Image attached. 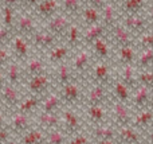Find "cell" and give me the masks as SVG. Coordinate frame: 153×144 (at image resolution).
<instances>
[{"label":"cell","instance_id":"1","mask_svg":"<svg viewBox=\"0 0 153 144\" xmlns=\"http://www.w3.org/2000/svg\"><path fill=\"white\" fill-rule=\"evenodd\" d=\"M51 20L48 22V31L54 35V37H61L65 35L70 24L73 23L71 15H66V13H59V15H54L50 18Z\"/></svg>","mask_w":153,"mask_h":144},{"label":"cell","instance_id":"2","mask_svg":"<svg viewBox=\"0 0 153 144\" xmlns=\"http://www.w3.org/2000/svg\"><path fill=\"white\" fill-rule=\"evenodd\" d=\"M13 26H16L18 31L20 32L22 35H27V37H31V35L36 31V22L27 12H20L18 16L15 15Z\"/></svg>","mask_w":153,"mask_h":144},{"label":"cell","instance_id":"3","mask_svg":"<svg viewBox=\"0 0 153 144\" xmlns=\"http://www.w3.org/2000/svg\"><path fill=\"white\" fill-rule=\"evenodd\" d=\"M111 38L118 47L133 45V35L125 26H120V24L111 26Z\"/></svg>","mask_w":153,"mask_h":144},{"label":"cell","instance_id":"4","mask_svg":"<svg viewBox=\"0 0 153 144\" xmlns=\"http://www.w3.org/2000/svg\"><path fill=\"white\" fill-rule=\"evenodd\" d=\"M59 5H61L59 0H42L35 7H36V12L39 15V18L50 19L59 10Z\"/></svg>","mask_w":153,"mask_h":144},{"label":"cell","instance_id":"5","mask_svg":"<svg viewBox=\"0 0 153 144\" xmlns=\"http://www.w3.org/2000/svg\"><path fill=\"white\" fill-rule=\"evenodd\" d=\"M48 86H50V77L47 74H38V75H32L31 80H30L28 88L31 90L32 94H36L40 96L45 92H47Z\"/></svg>","mask_w":153,"mask_h":144},{"label":"cell","instance_id":"6","mask_svg":"<svg viewBox=\"0 0 153 144\" xmlns=\"http://www.w3.org/2000/svg\"><path fill=\"white\" fill-rule=\"evenodd\" d=\"M125 27L129 30L130 32H137V34H141V32L146 31L149 26V22L146 20L145 18L137 15H128L125 18Z\"/></svg>","mask_w":153,"mask_h":144},{"label":"cell","instance_id":"7","mask_svg":"<svg viewBox=\"0 0 153 144\" xmlns=\"http://www.w3.org/2000/svg\"><path fill=\"white\" fill-rule=\"evenodd\" d=\"M93 75H94L95 84H100V85H109L111 82V72L110 67L105 63V62H100L93 67Z\"/></svg>","mask_w":153,"mask_h":144},{"label":"cell","instance_id":"8","mask_svg":"<svg viewBox=\"0 0 153 144\" xmlns=\"http://www.w3.org/2000/svg\"><path fill=\"white\" fill-rule=\"evenodd\" d=\"M63 125L69 134H76L82 127V120L76 113L67 109L63 112Z\"/></svg>","mask_w":153,"mask_h":144},{"label":"cell","instance_id":"9","mask_svg":"<svg viewBox=\"0 0 153 144\" xmlns=\"http://www.w3.org/2000/svg\"><path fill=\"white\" fill-rule=\"evenodd\" d=\"M31 38L34 45L40 48H50L55 45V37L50 31H35Z\"/></svg>","mask_w":153,"mask_h":144},{"label":"cell","instance_id":"10","mask_svg":"<svg viewBox=\"0 0 153 144\" xmlns=\"http://www.w3.org/2000/svg\"><path fill=\"white\" fill-rule=\"evenodd\" d=\"M106 90L105 86L100 85V84H95L89 92V96L86 98V104L89 105H102L106 101Z\"/></svg>","mask_w":153,"mask_h":144},{"label":"cell","instance_id":"11","mask_svg":"<svg viewBox=\"0 0 153 144\" xmlns=\"http://www.w3.org/2000/svg\"><path fill=\"white\" fill-rule=\"evenodd\" d=\"M81 97V86H78L76 84H67V85L62 86V97L61 98L63 101H66L67 104H75Z\"/></svg>","mask_w":153,"mask_h":144},{"label":"cell","instance_id":"12","mask_svg":"<svg viewBox=\"0 0 153 144\" xmlns=\"http://www.w3.org/2000/svg\"><path fill=\"white\" fill-rule=\"evenodd\" d=\"M113 113H114V119H116L117 124H120V125H129L130 121H132V116H130L129 110L126 109V107L121 101L114 102Z\"/></svg>","mask_w":153,"mask_h":144},{"label":"cell","instance_id":"13","mask_svg":"<svg viewBox=\"0 0 153 144\" xmlns=\"http://www.w3.org/2000/svg\"><path fill=\"white\" fill-rule=\"evenodd\" d=\"M1 90V98L4 100V104L7 107H15L19 102V92L15 85L8 84V85H3Z\"/></svg>","mask_w":153,"mask_h":144},{"label":"cell","instance_id":"14","mask_svg":"<svg viewBox=\"0 0 153 144\" xmlns=\"http://www.w3.org/2000/svg\"><path fill=\"white\" fill-rule=\"evenodd\" d=\"M105 32V26L101 23H95V24H89V27L86 28V31L82 35V39L86 43H93L97 38L102 37Z\"/></svg>","mask_w":153,"mask_h":144},{"label":"cell","instance_id":"15","mask_svg":"<svg viewBox=\"0 0 153 144\" xmlns=\"http://www.w3.org/2000/svg\"><path fill=\"white\" fill-rule=\"evenodd\" d=\"M133 102L137 108H145L151 104V88L141 85L137 89V92L134 93L133 97Z\"/></svg>","mask_w":153,"mask_h":144},{"label":"cell","instance_id":"16","mask_svg":"<svg viewBox=\"0 0 153 144\" xmlns=\"http://www.w3.org/2000/svg\"><path fill=\"white\" fill-rule=\"evenodd\" d=\"M90 58H91V54L87 50H82L79 51L74 58V63H73V67H74V72L78 73H85L87 70V66L90 63Z\"/></svg>","mask_w":153,"mask_h":144},{"label":"cell","instance_id":"17","mask_svg":"<svg viewBox=\"0 0 153 144\" xmlns=\"http://www.w3.org/2000/svg\"><path fill=\"white\" fill-rule=\"evenodd\" d=\"M26 70L31 77L32 75H38V74H45L46 73V63H45L43 59L34 57V58H31V59L27 61Z\"/></svg>","mask_w":153,"mask_h":144},{"label":"cell","instance_id":"18","mask_svg":"<svg viewBox=\"0 0 153 144\" xmlns=\"http://www.w3.org/2000/svg\"><path fill=\"white\" fill-rule=\"evenodd\" d=\"M30 127L28 117L26 116V113L16 112L11 119V128L15 129L16 132H24L27 131Z\"/></svg>","mask_w":153,"mask_h":144},{"label":"cell","instance_id":"19","mask_svg":"<svg viewBox=\"0 0 153 144\" xmlns=\"http://www.w3.org/2000/svg\"><path fill=\"white\" fill-rule=\"evenodd\" d=\"M120 136L125 144H138L140 143V136L133 128L129 125H121L120 127Z\"/></svg>","mask_w":153,"mask_h":144},{"label":"cell","instance_id":"20","mask_svg":"<svg viewBox=\"0 0 153 144\" xmlns=\"http://www.w3.org/2000/svg\"><path fill=\"white\" fill-rule=\"evenodd\" d=\"M101 11H102L101 18H102V20H103V23H102L103 26L105 27L114 26V24H116V10H114V5L111 4V3H106V4L101 8Z\"/></svg>","mask_w":153,"mask_h":144},{"label":"cell","instance_id":"21","mask_svg":"<svg viewBox=\"0 0 153 144\" xmlns=\"http://www.w3.org/2000/svg\"><path fill=\"white\" fill-rule=\"evenodd\" d=\"M118 59L122 65H132L136 59V50H134V47H133V45L120 47Z\"/></svg>","mask_w":153,"mask_h":144},{"label":"cell","instance_id":"22","mask_svg":"<svg viewBox=\"0 0 153 144\" xmlns=\"http://www.w3.org/2000/svg\"><path fill=\"white\" fill-rule=\"evenodd\" d=\"M73 72L74 70L70 69L69 65L67 63H62L58 69V74H56V80H58L59 85L61 86H65L67 84H70L73 81Z\"/></svg>","mask_w":153,"mask_h":144},{"label":"cell","instance_id":"23","mask_svg":"<svg viewBox=\"0 0 153 144\" xmlns=\"http://www.w3.org/2000/svg\"><path fill=\"white\" fill-rule=\"evenodd\" d=\"M39 124L40 127H43L45 129H54L59 125V119L56 115H54L53 112L47 113L43 112L42 115L39 116Z\"/></svg>","mask_w":153,"mask_h":144},{"label":"cell","instance_id":"24","mask_svg":"<svg viewBox=\"0 0 153 144\" xmlns=\"http://www.w3.org/2000/svg\"><path fill=\"white\" fill-rule=\"evenodd\" d=\"M12 45H13V50H15L16 55L19 58H27L28 55V43L22 38V35H16L12 39Z\"/></svg>","mask_w":153,"mask_h":144},{"label":"cell","instance_id":"25","mask_svg":"<svg viewBox=\"0 0 153 144\" xmlns=\"http://www.w3.org/2000/svg\"><path fill=\"white\" fill-rule=\"evenodd\" d=\"M121 78H122V82L128 88H136V85H137V78H136V73L132 65H124Z\"/></svg>","mask_w":153,"mask_h":144},{"label":"cell","instance_id":"26","mask_svg":"<svg viewBox=\"0 0 153 144\" xmlns=\"http://www.w3.org/2000/svg\"><path fill=\"white\" fill-rule=\"evenodd\" d=\"M70 54V48L67 46H54L50 50V61L51 62H62Z\"/></svg>","mask_w":153,"mask_h":144},{"label":"cell","instance_id":"27","mask_svg":"<svg viewBox=\"0 0 153 144\" xmlns=\"http://www.w3.org/2000/svg\"><path fill=\"white\" fill-rule=\"evenodd\" d=\"M145 0H124V10L128 15H137L144 7H145Z\"/></svg>","mask_w":153,"mask_h":144},{"label":"cell","instance_id":"28","mask_svg":"<svg viewBox=\"0 0 153 144\" xmlns=\"http://www.w3.org/2000/svg\"><path fill=\"white\" fill-rule=\"evenodd\" d=\"M152 119H153L152 112L149 109H146V110H143L140 115L136 116L133 124H134V127H137V128H140V129H145V128H148V127H151Z\"/></svg>","mask_w":153,"mask_h":144},{"label":"cell","instance_id":"29","mask_svg":"<svg viewBox=\"0 0 153 144\" xmlns=\"http://www.w3.org/2000/svg\"><path fill=\"white\" fill-rule=\"evenodd\" d=\"M153 62V47L143 48L141 54L137 58V65L143 69H149Z\"/></svg>","mask_w":153,"mask_h":144},{"label":"cell","instance_id":"30","mask_svg":"<svg viewBox=\"0 0 153 144\" xmlns=\"http://www.w3.org/2000/svg\"><path fill=\"white\" fill-rule=\"evenodd\" d=\"M46 140V136L40 131H30L26 136L22 137L20 144H43Z\"/></svg>","mask_w":153,"mask_h":144},{"label":"cell","instance_id":"31","mask_svg":"<svg viewBox=\"0 0 153 144\" xmlns=\"http://www.w3.org/2000/svg\"><path fill=\"white\" fill-rule=\"evenodd\" d=\"M65 35H66V39H67V42H69V47H74V46H76L79 43V40H81V31H79V27L74 23L70 24V27L67 28V31Z\"/></svg>","mask_w":153,"mask_h":144},{"label":"cell","instance_id":"32","mask_svg":"<svg viewBox=\"0 0 153 144\" xmlns=\"http://www.w3.org/2000/svg\"><path fill=\"white\" fill-rule=\"evenodd\" d=\"M82 16H83L85 22L87 24H95V23H100V19H101V13H100V10L94 7H86L82 12Z\"/></svg>","mask_w":153,"mask_h":144},{"label":"cell","instance_id":"33","mask_svg":"<svg viewBox=\"0 0 153 144\" xmlns=\"http://www.w3.org/2000/svg\"><path fill=\"white\" fill-rule=\"evenodd\" d=\"M38 104H39V97L32 94V96L27 97V98H24L23 101L20 102V105H19V112L28 113V112H31L34 108H36Z\"/></svg>","mask_w":153,"mask_h":144},{"label":"cell","instance_id":"34","mask_svg":"<svg viewBox=\"0 0 153 144\" xmlns=\"http://www.w3.org/2000/svg\"><path fill=\"white\" fill-rule=\"evenodd\" d=\"M61 105V97L58 94H50L48 97H46V100L43 101V112H47L51 113L59 108Z\"/></svg>","mask_w":153,"mask_h":144},{"label":"cell","instance_id":"35","mask_svg":"<svg viewBox=\"0 0 153 144\" xmlns=\"http://www.w3.org/2000/svg\"><path fill=\"white\" fill-rule=\"evenodd\" d=\"M93 46H94V51L100 58H108L109 57V47H108V43L106 40L103 39L102 37L97 38V39L93 42Z\"/></svg>","mask_w":153,"mask_h":144},{"label":"cell","instance_id":"36","mask_svg":"<svg viewBox=\"0 0 153 144\" xmlns=\"http://www.w3.org/2000/svg\"><path fill=\"white\" fill-rule=\"evenodd\" d=\"M61 4L67 12V15H76L81 11L82 0H62Z\"/></svg>","mask_w":153,"mask_h":144},{"label":"cell","instance_id":"37","mask_svg":"<svg viewBox=\"0 0 153 144\" xmlns=\"http://www.w3.org/2000/svg\"><path fill=\"white\" fill-rule=\"evenodd\" d=\"M114 93H116L118 101H121V102L129 100V88L122 81H117L114 84Z\"/></svg>","mask_w":153,"mask_h":144},{"label":"cell","instance_id":"38","mask_svg":"<svg viewBox=\"0 0 153 144\" xmlns=\"http://www.w3.org/2000/svg\"><path fill=\"white\" fill-rule=\"evenodd\" d=\"M87 115L90 116L94 123H101L105 117V112H103L101 105H89L87 107Z\"/></svg>","mask_w":153,"mask_h":144},{"label":"cell","instance_id":"39","mask_svg":"<svg viewBox=\"0 0 153 144\" xmlns=\"http://www.w3.org/2000/svg\"><path fill=\"white\" fill-rule=\"evenodd\" d=\"M13 22H15V8L4 5L3 7V24H4V27L12 28Z\"/></svg>","mask_w":153,"mask_h":144},{"label":"cell","instance_id":"40","mask_svg":"<svg viewBox=\"0 0 153 144\" xmlns=\"http://www.w3.org/2000/svg\"><path fill=\"white\" fill-rule=\"evenodd\" d=\"M8 80L12 85H19L20 84V69L18 63L12 62L8 65Z\"/></svg>","mask_w":153,"mask_h":144},{"label":"cell","instance_id":"41","mask_svg":"<svg viewBox=\"0 0 153 144\" xmlns=\"http://www.w3.org/2000/svg\"><path fill=\"white\" fill-rule=\"evenodd\" d=\"M137 78V82H140L141 85L146 86V88H151L153 85V73L152 70H144L143 73H138V75H136Z\"/></svg>","mask_w":153,"mask_h":144},{"label":"cell","instance_id":"42","mask_svg":"<svg viewBox=\"0 0 153 144\" xmlns=\"http://www.w3.org/2000/svg\"><path fill=\"white\" fill-rule=\"evenodd\" d=\"M94 135L98 139H114V136H116L114 131L109 127H97L94 129Z\"/></svg>","mask_w":153,"mask_h":144},{"label":"cell","instance_id":"43","mask_svg":"<svg viewBox=\"0 0 153 144\" xmlns=\"http://www.w3.org/2000/svg\"><path fill=\"white\" fill-rule=\"evenodd\" d=\"M47 144H65V135L61 131H51L48 136H46Z\"/></svg>","mask_w":153,"mask_h":144},{"label":"cell","instance_id":"44","mask_svg":"<svg viewBox=\"0 0 153 144\" xmlns=\"http://www.w3.org/2000/svg\"><path fill=\"white\" fill-rule=\"evenodd\" d=\"M138 45H140L143 48L152 47L153 46V35L148 31L141 32L140 37H138Z\"/></svg>","mask_w":153,"mask_h":144},{"label":"cell","instance_id":"45","mask_svg":"<svg viewBox=\"0 0 153 144\" xmlns=\"http://www.w3.org/2000/svg\"><path fill=\"white\" fill-rule=\"evenodd\" d=\"M11 35V28H8V27H0V46L3 45V43L7 42V39L10 38Z\"/></svg>","mask_w":153,"mask_h":144},{"label":"cell","instance_id":"46","mask_svg":"<svg viewBox=\"0 0 153 144\" xmlns=\"http://www.w3.org/2000/svg\"><path fill=\"white\" fill-rule=\"evenodd\" d=\"M10 57H11V54L7 47H0V66H3L10 59Z\"/></svg>","mask_w":153,"mask_h":144},{"label":"cell","instance_id":"47","mask_svg":"<svg viewBox=\"0 0 153 144\" xmlns=\"http://www.w3.org/2000/svg\"><path fill=\"white\" fill-rule=\"evenodd\" d=\"M70 144H90V139L85 135H78L70 142Z\"/></svg>","mask_w":153,"mask_h":144},{"label":"cell","instance_id":"48","mask_svg":"<svg viewBox=\"0 0 153 144\" xmlns=\"http://www.w3.org/2000/svg\"><path fill=\"white\" fill-rule=\"evenodd\" d=\"M89 3L91 4V7L97 8V10L101 11V8L106 4V0H89Z\"/></svg>","mask_w":153,"mask_h":144},{"label":"cell","instance_id":"49","mask_svg":"<svg viewBox=\"0 0 153 144\" xmlns=\"http://www.w3.org/2000/svg\"><path fill=\"white\" fill-rule=\"evenodd\" d=\"M8 131L5 128H3V127H0V144H3V143H5L7 142V139H8Z\"/></svg>","mask_w":153,"mask_h":144},{"label":"cell","instance_id":"50","mask_svg":"<svg viewBox=\"0 0 153 144\" xmlns=\"http://www.w3.org/2000/svg\"><path fill=\"white\" fill-rule=\"evenodd\" d=\"M20 1H22V0H1V3L4 5H7V7H12V8L18 7Z\"/></svg>","mask_w":153,"mask_h":144},{"label":"cell","instance_id":"51","mask_svg":"<svg viewBox=\"0 0 153 144\" xmlns=\"http://www.w3.org/2000/svg\"><path fill=\"white\" fill-rule=\"evenodd\" d=\"M26 1V4L28 5V7H35V5L39 3V0H24Z\"/></svg>","mask_w":153,"mask_h":144},{"label":"cell","instance_id":"52","mask_svg":"<svg viewBox=\"0 0 153 144\" xmlns=\"http://www.w3.org/2000/svg\"><path fill=\"white\" fill-rule=\"evenodd\" d=\"M98 144H114L113 139H100Z\"/></svg>","mask_w":153,"mask_h":144},{"label":"cell","instance_id":"53","mask_svg":"<svg viewBox=\"0 0 153 144\" xmlns=\"http://www.w3.org/2000/svg\"><path fill=\"white\" fill-rule=\"evenodd\" d=\"M4 74L1 73V70H0V89L3 88V85H4Z\"/></svg>","mask_w":153,"mask_h":144},{"label":"cell","instance_id":"54","mask_svg":"<svg viewBox=\"0 0 153 144\" xmlns=\"http://www.w3.org/2000/svg\"><path fill=\"white\" fill-rule=\"evenodd\" d=\"M3 124H4V117L0 115V127H3Z\"/></svg>","mask_w":153,"mask_h":144},{"label":"cell","instance_id":"55","mask_svg":"<svg viewBox=\"0 0 153 144\" xmlns=\"http://www.w3.org/2000/svg\"><path fill=\"white\" fill-rule=\"evenodd\" d=\"M5 144H20V143H16V142H8V143H5Z\"/></svg>","mask_w":153,"mask_h":144},{"label":"cell","instance_id":"56","mask_svg":"<svg viewBox=\"0 0 153 144\" xmlns=\"http://www.w3.org/2000/svg\"><path fill=\"white\" fill-rule=\"evenodd\" d=\"M117 1H120V0H117Z\"/></svg>","mask_w":153,"mask_h":144}]
</instances>
